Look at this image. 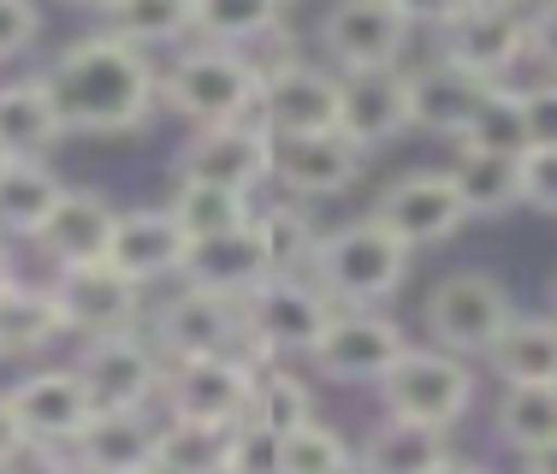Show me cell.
Listing matches in <instances>:
<instances>
[{
    "mask_svg": "<svg viewBox=\"0 0 557 474\" xmlns=\"http://www.w3.org/2000/svg\"><path fill=\"white\" fill-rule=\"evenodd\" d=\"M48 96L60 108L65 137H131L161 108V65L149 48H131L108 24L72 36L42 72Z\"/></svg>",
    "mask_w": 557,
    "mask_h": 474,
    "instance_id": "obj_1",
    "label": "cell"
},
{
    "mask_svg": "<svg viewBox=\"0 0 557 474\" xmlns=\"http://www.w3.org/2000/svg\"><path fill=\"white\" fill-rule=\"evenodd\" d=\"M161 108L178 113L190 130L237 125V118L261 125V60L249 48H220V42L178 48L161 65Z\"/></svg>",
    "mask_w": 557,
    "mask_h": 474,
    "instance_id": "obj_2",
    "label": "cell"
},
{
    "mask_svg": "<svg viewBox=\"0 0 557 474\" xmlns=\"http://www.w3.org/2000/svg\"><path fill=\"white\" fill-rule=\"evenodd\" d=\"M409 261H416V249L404 237H392L374 214H362L321 237L309 279L321 285V297L333 309H386L409 285Z\"/></svg>",
    "mask_w": 557,
    "mask_h": 474,
    "instance_id": "obj_3",
    "label": "cell"
},
{
    "mask_svg": "<svg viewBox=\"0 0 557 474\" xmlns=\"http://www.w3.org/2000/svg\"><path fill=\"white\" fill-rule=\"evenodd\" d=\"M516 321V297L498 273L486 267H457L421 302V326H428V345H440L462 362H486V350L504 338V326Z\"/></svg>",
    "mask_w": 557,
    "mask_h": 474,
    "instance_id": "obj_4",
    "label": "cell"
},
{
    "mask_svg": "<svg viewBox=\"0 0 557 474\" xmlns=\"http://www.w3.org/2000/svg\"><path fill=\"white\" fill-rule=\"evenodd\" d=\"M380 410L397 421H428V427H457V421L474 415L481 403V379H474V362L450 356L440 345H409L397 356V367L374 386Z\"/></svg>",
    "mask_w": 557,
    "mask_h": 474,
    "instance_id": "obj_5",
    "label": "cell"
},
{
    "mask_svg": "<svg viewBox=\"0 0 557 474\" xmlns=\"http://www.w3.org/2000/svg\"><path fill=\"white\" fill-rule=\"evenodd\" d=\"M326 321H333V302L321 297L314 279L268 273L244 297V350L256 362H297V356L309 362V350L321 345Z\"/></svg>",
    "mask_w": 557,
    "mask_h": 474,
    "instance_id": "obj_6",
    "label": "cell"
},
{
    "mask_svg": "<svg viewBox=\"0 0 557 474\" xmlns=\"http://www.w3.org/2000/svg\"><path fill=\"white\" fill-rule=\"evenodd\" d=\"M409 345H416V338H409L386 309H333L321 345L309 350V367H314V379L344 386V391L380 386Z\"/></svg>",
    "mask_w": 557,
    "mask_h": 474,
    "instance_id": "obj_7",
    "label": "cell"
},
{
    "mask_svg": "<svg viewBox=\"0 0 557 474\" xmlns=\"http://www.w3.org/2000/svg\"><path fill=\"white\" fill-rule=\"evenodd\" d=\"M256 374H261V362H256L249 350H225V356H184V362H166L161 403H166V415H172V421H202V427H237V421H249Z\"/></svg>",
    "mask_w": 557,
    "mask_h": 474,
    "instance_id": "obj_8",
    "label": "cell"
},
{
    "mask_svg": "<svg viewBox=\"0 0 557 474\" xmlns=\"http://www.w3.org/2000/svg\"><path fill=\"white\" fill-rule=\"evenodd\" d=\"M368 214H374L392 237H404L409 249H440L469 226L462 190L445 166H409V173H397L386 190L374 196Z\"/></svg>",
    "mask_w": 557,
    "mask_h": 474,
    "instance_id": "obj_9",
    "label": "cell"
},
{
    "mask_svg": "<svg viewBox=\"0 0 557 474\" xmlns=\"http://www.w3.org/2000/svg\"><path fill=\"white\" fill-rule=\"evenodd\" d=\"M77 374H84L96 410H154L166 386V356L154 350V338L143 326H131V333L84 338Z\"/></svg>",
    "mask_w": 557,
    "mask_h": 474,
    "instance_id": "obj_10",
    "label": "cell"
},
{
    "mask_svg": "<svg viewBox=\"0 0 557 474\" xmlns=\"http://www.w3.org/2000/svg\"><path fill=\"white\" fill-rule=\"evenodd\" d=\"M374 154L356 149L350 137L333 130H297V137H273V184L297 202H338L362 184Z\"/></svg>",
    "mask_w": 557,
    "mask_h": 474,
    "instance_id": "obj_11",
    "label": "cell"
},
{
    "mask_svg": "<svg viewBox=\"0 0 557 474\" xmlns=\"http://www.w3.org/2000/svg\"><path fill=\"white\" fill-rule=\"evenodd\" d=\"M54 302L65 314L72 338H108L143 326V297L149 285H137L131 273H119L113 261H84V267H54Z\"/></svg>",
    "mask_w": 557,
    "mask_h": 474,
    "instance_id": "obj_12",
    "label": "cell"
},
{
    "mask_svg": "<svg viewBox=\"0 0 557 474\" xmlns=\"http://www.w3.org/2000/svg\"><path fill=\"white\" fill-rule=\"evenodd\" d=\"M409 24L392 12V0H333L321 12V54L333 72H386L409 54Z\"/></svg>",
    "mask_w": 557,
    "mask_h": 474,
    "instance_id": "obj_13",
    "label": "cell"
},
{
    "mask_svg": "<svg viewBox=\"0 0 557 474\" xmlns=\"http://www.w3.org/2000/svg\"><path fill=\"white\" fill-rule=\"evenodd\" d=\"M344 101V72L326 60H273L261 65V125L273 137H297V130H333Z\"/></svg>",
    "mask_w": 557,
    "mask_h": 474,
    "instance_id": "obj_14",
    "label": "cell"
},
{
    "mask_svg": "<svg viewBox=\"0 0 557 474\" xmlns=\"http://www.w3.org/2000/svg\"><path fill=\"white\" fill-rule=\"evenodd\" d=\"M172 173L256 196L261 184H273V130L256 125V118H237V125H202V130H190V142L178 149Z\"/></svg>",
    "mask_w": 557,
    "mask_h": 474,
    "instance_id": "obj_15",
    "label": "cell"
},
{
    "mask_svg": "<svg viewBox=\"0 0 557 474\" xmlns=\"http://www.w3.org/2000/svg\"><path fill=\"white\" fill-rule=\"evenodd\" d=\"M149 338H154V350H161L166 362L244 350V302L196 291V285L178 279V291L149 314Z\"/></svg>",
    "mask_w": 557,
    "mask_h": 474,
    "instance_id": "obj_16",
    "label": "cell"
},
{
    "mask_svg": "<svg viewBox=\"0 0 557 474\" xmlns=\"http://www.w3.org/2000/svg\"><path fill=\"white\" fill-rule=\"evenodd\" d=\"M7 403H12V415H18L24 439L30 445H60V451H72L77 433H84L89 415H96V398H89V386H84L77 367H30L24 379L7 386Z\"/></svg>",
    "mask_w": 557,
    "mask_h": 474,
    "instance_id": "obj_17",
    "label": "cell"
},
{
    "mask_svg": "<svg viewBox=\"0 0 557 474\" xmlns=\"http://www.w3.org/2000/svg\"><path fill=\"white\" fill-rule=\"evenodd\" d=\"M440 60L462 65V72L504 84L516 65L528 60V12L516 7H469L440 30Z\"/></svg>",
    "mask_w": 557,
    "mask_h": 474,
    "instance_id": "obj_18",
    "label": "cell"
},
{
    "mask_svg": "<svg viewBox=\"0 0 557 474\" xmlns=\"http://www.w3.org/2000/svg\"><path fill=\"white\" fill-rule=\"evenodd\" d=\"M338 130L356 142V149H368V154L392 149L404 130H416V108H409V65L350 72V77H344Z\"/></svg>",
    "mask_w": 557,
    "mask_h": 474,
    "instance_id": "obj_19",
    "label": "cell"
},
{
    "mask_svg": "<svg viewBox=\"0 0 557 474\" xmlns=\"http://www.w3.org/2000/svg\"><path fill=\"white\" fill-rule=\"evenodd\" d=\"M184 249L190 237L172 220V208H119V226L108 244V261L119 273H131L137 285H161L184 273Z\"/></svg>",
    "mask_w": 557,
    "mask_h": 474,
    "instance_id": "obj_20",
    "label": "cell"
},
{
    "mask_svg": "<svg viewBox=\"0 0 557 474\" xmlns=\"http://www.w3.org/2000/svg\"><path fill=\"white\" fill-rule=\"evenodd\" d=\"M486 77L462 72V65L450 60H428L409 72V108H416V130H428V137H445V142H462L474 125V113H481L486 101Z\"/></svg>",
    "mask_w": 557,
    "mask_h": 474,
    "instance_id": "obj_21",
    "label": "cell"
},
{
    "mask_svg": "<svg viewBox=\"0 0 557 474\" xmlns=\"http://www.w3.org/2000/svg\"><path fill=\"white\" fill-rule=\"evenodd\" d=\"M113 226H119V208L108 202V196L65 184L60 208L48 214V226L36 232V249H42V255L54 261V267H84V261H108Z\"/></svg>",
    "mask_w": 557,
    "mask_h": 474,
    "instance_id": "obj_22",
    "label": "cell"
},
{
    "mask_svg": "<svg viewBox=\"0 0 557 474\" xmlns=\"http://www.w3.org/2000/svg\"><path fill=\"white\" fill-rule=\"evenodd\" d=\"M268 255H261V237L256 226H237V232H220V237H196L190 249H184V285H196V291H214V297H232L244 302L256 291L261 279H268Z\"/></svg>",
    "mask_w": 557,
    "mask_h": 474,
    "instance_id": "obj_23",
    "label": "cell"
},
{
    "mask_svg": "<svg viewBox=\"0 0 557 474\" xmlns=\"http://www.w3.org/2000/svg\"><path fill=\"white\" fill-rule=\"evenodd\" d=\"M154 439H161L154 410H96L89 427L77 433L72 457L84 474H137L154 463Z\"/></svg>",
    "mask_w": 557,
    "mask_h": 474,
    "instance_id": "obj_24",
    "label": "cell"
},
{
    "mask_svg": "<svg viewBox=\"0 0 557 474\" xmlns=\"http://www.w3.org/2000/svg\"><path fill=\"white\" fill-rule=\"evenodd\" d=\"M65 142L60 108L42 77H7L0 84V154L7 161H48Z\"/></svg>",
    "mask_w": 557,
    "mask_h": 474,
    "instance_id": "obj_25",
    "label": "cell"
},
{
    "mask_svg": "<svg viewBox=\"0 0 557 474\" xmlns=\"http://www.w3.org/2000/svg\"><path fill=\"white\" fill-rule=\"evenodd\" d=\"M450 427H428V421H397L386 415L356 451V474H433L450 463Z\"/></svg>",
    "mask_w": 557,
    "mask_h": 474,
    "instance_id": "obj_26",
    "label": "cell"
},
{
    "mask_svg": "<svg viewBox=\"0 0 557 474\" xmlns=\"http://www.w3.org/2000/svg\"><path fill=\"white\" fill-rule=\"evenodd\" d=\"M445 173L457 178L469 220H498V214H510V208H522V154L481 149V142H457Z\"/></svg>",
    "mask_w": 557,
    "mask_h": 474,
    "instance_id": "obj_27",
    "label": "cell"
},
{
    "mask_svg": "<svg viewBox=\"0 0 557 474\" xmlns=\"http://www.w3.org/2000/svg\"><path fill=\"white\" fill-rule=\"evenodd\" d=\"M498 386H557V314H522L504 326V338L486 350Z\"/></svg>",
    "mask_w": 557,
    "mask_h": 474,
    "instance_id": "obj_28",
    "label": "cell"
},
{
    "mask_svg": "<svg viewBox=\"0 0 557 474\" xmlns=\"http://www.w3.org/2000/svg\"><path fill=\"white\" fill-rule=\"evenodd\" d=\"M65 333V314L54 302V285H36V279H12L7 291H0V356H42L54 350Z\"/></svg>",
    "mask_w": 557,
    "mask_h": 474,
    "instance_id": "obj_29",
    "label": "cell"
},
{
    "mask_svg": "<svg viewBox=\"0 0 557 474\" xmlns=\"http://www.w3.org/2000/svg\"><path fill=\"white\" fill-rule=\"evenodd\" d=\"M65 178L48 161H7L0 166V237H30L48 226V214L60 208Z\"/></svg>",
    "mask_w": 557,
    "mask_h": 474,
    "instance_id": "obj_30",
    "label": "cell"
},
{
    "mask_svg": "<svg viewBox=\"0 0 557 474\" xmlns=\"http://www.w3.org/2000/svg\"><path fill=\"white\" fill-rule=\"evenodd\" d=\"M256 237H261V255H268L273 273H297V279H309L314 267V249H321V226H314L309 202H297V196H285V202H268L256 208Z\"/></svg>",
    "mask_w": 557,
    "mask_h": 474,
    "instance_id": "obj_31",
    "label": "cell"
},
{
    "mask_svg": "<svg viewBox=\"0 0 557 474\" xmlns=\"http://www.w3.org/2000/svg\"><path fill=\"white\" fill-rule=\"evenodd\" d=\"M493 439L510 457H528L557 439V386H498Z\"/></svg>",
    "mask_w": 557,
    "mask_h": 474,
    "instance_id": "obj_32",
    "label": "cell"
},
{
    "mask_svg": "<svg viewBox=\"0 0 557 474\" xmlns=\"http://www.w3.org/2000/svg\"><path fill=\"white\" fill-rule=\"evenodd\" d=\"M172 220L184 226V237H220V232H237L256 220V196L249 190H225V184H196V178H178L172 190Z\"/></svg>",
    "mask_w": 557,
    "mask_h": 474,
    "instance_id": "obj_33",
    "label": "cell"
},
{
    "mask_svg": "<svg viewBox=\"0 0 557 474\" xmlns=\"http://www.w3.org/2000/svg\"><path fill=\"white\" fill-rule=\"evenodd\" d=\"M190 7H196V42L256 48L278 30L290 0H190Z\"/></svg>",
    "mask_w": 557,
    "mask_h": 474,
    "instance_id": "obj_34",
    "label": "cell"
},
{
    "mask_svg": "<svg viewBox=\"0 0 557 474\" xmlns=\"http://www.w3.org/2000/svg\"><path fill=\"white\" fill-rule=\"evenodd\" d=\"M232 457V427H202V421H172L161 415L154 439V474H225Z\"/></svg>",
    "mask_w": 557,
    "mask_h": 474,
    "instance_id": "obj_35",
    "label": "cell"
},
{
    "mask_svg": "<svg viewBox=\"0 0 557 474\" xmlns=\"http://www.w3.org/2000/svg\"><path fill=\"white\" fill-rule=\"evenodd\" d=\"M101 24L131 48H178L184 36H196V7L190 0H113Z\"/></svg>",
    "mask_w": 557,
    "mask_h": 474,
    "instance_id": "obj_36",
    "label": "cell"
},
{
    "mask_svg": "<svg viewBox=\"0 0 557 474\" xmlns=\"http://www.w3.org/2000/svg\"><path fill=\"white\" fill-rule=\"evenodd\" d=\"M321 410H314V386L297 374V367L285 362H261L256 374V398H249V421H261L268 433H278L285 439L290 427H302V421H314Z\"/></svg>",
    "mask_w": 557,
    "mask_h": 474,
    "instance_id": "obj_37",
    "label": "cell"
},
{
    "mask_svg": "<svg viewBox=\"0 0 557 474\" xmlns=\"http://www.w3.org/2000/svg\"><path fill=\"white\" fill-rule=\"evenodd\" d=\"M278 474H356V451L333 421L314 415L278 439Z\"/></svg>",
    "mask_w": 557,
    "mask_h": 474,
    "instance_id": "obj_38",
    "label": "cell"
},
{
    "mask_svg": "<svg viewBox=\"0 0 557 474\" xmlns=\"http://www.w3.org/2000/svg\"><path fill=\"white\" fill-rule=\"evenodd\" d=\"M462 142H481V149H504V154H528V113H522V84H493L474 113L469 137Z\"/></svg>",
    "mask_w": 557,
    "mask_h": 474,
    "instance_id": "obj_39",
    "label": "cell"
},
{
    "mask_svg": "<svg viewBox=\"0 0 557 474\" xmlns=\"http://www.w3.org/2000/svg\"><path fill=\"white\" fill-rule=\"evenodd\" d=\"M225 474H278V433H268L261 421H237Z\"/></svg>",
    "mask_w": 557,
    "mask_h": 474,
    "instance_id": "obj_40",
    "label": "cell"
},
{
    "mask_svg": "<svg viewBox=\"0 0 557 474\" xmlns=\"http://www.w3.org/2000/svg\"><path fill=\"white\" fill-rule=\"evenodd\" d=\"M522 113H528V149H557V77L522 84Z\"/></svg>",
    "mask_w": 557,
    "mask_h": 474,
    "instance_id": "obj_41",
    "label": "cell"
},
{
    "mask_svg": "<svg viewBox=\"0 0 557 474\" xmlns=\"http://www.w3.org/2000/svg\"><path fill=\"white\" fill-rule=\"evenodd\" d=\"M522 208L557 220V149H528L522 154Z\"/></svg>",
    "mask_w": 557,
    "mask_h": 474,
    "instance_id": "obj_42",
    "label": "cell"
},
{
    "mask_svg": "<svg viewBox=\"0 0 557 474\" xmlns=\"http://www.w3.org/2000/svg\"><path fill=\"white\" fill-rule=\"evenodd\" d=\"M36 30H42V12H36V0H0V65L18 60L24 48L36 42Z\"/></svg>",
    "mask_w": 557,
    "mask_h": 474,
    "instance_id": "obj_43",
    "label": "cell"
},
{
    "mask_svg": "<svg viewBox=\"0 0 557 474\" xmlns=\"http://www.w3.org/2000/svg\"><path fill=\"white\" fill-rule=\"evenodd\" d=\"M0 474H84V469H77V457L60 451V445H30L24 439L18 451L0 463Z\"/></svg>",
    "mask_w": 557,
    "mask_h": 474,
    "instance_id": "obj_44",
    "label": "cell"
},
{
    "mask_svg": "<svg viewBox=\"0 0 557 474\" xmlns=\"http://www.w3.org/2000/svg\"><path fill=\"white\" fill-rule=\"evenodd\" d=\"M528 60L557 77V0H534L528 7Z\"/></svg>",
    "mask_w": 557,
    "mask_h": 474,
    "instance_id": "obj_45",
    "label": "cell"
},
{
    "mask_svg": "<svg viewBox=\"0 0 557 474\" xmlns=\"http://www.w3.org/2000/svg\"><path fill=\"white\" fill-rule=\"evenodd\" d=\"M474 0H392V12L409 24V30H445L450 18H462Z\"/></svg>",
    "mask_w": 557,
    "mask_h": 474,
    "instance_id": "obj_46",
    "label": "cell"
},
{
    "mask_svg": "<svg viewBox=\"0 0 557 474\" xmlns=\"http://www.w3.org/2000/svg\"><path fill=\"white\" fill-rule=\"evenodd\" d=\"M24 445V427H18V415H12V403H7V391H0V463H7L12 451Z\"/></svg>",
    "mask_w": 557,
    "mask_h": 474,
    "instance_id": "obj_47",
    "label": "cell"
},
{
    "mask_svg": "<svg viewBox=\"0 0 557 474\" xmlns=\"http://www.w3.org/2000/svg\"><path fill=\"white\" fill-rule=\"evenodd\" d=\"M516 463H522V474H557V439L540 445V451H528V457H516Z\"/></svg>",
    "mask_w": 557,
    "mask_h": 474,
    "instance_id": "obj_48",
    "label": "cell"
},
{
    "mask_svg": "<svg viewBox=\"0 0 557 474\" xmlns=\"http://www.w3.org/2000/svg\"><path fill=\"white\" fill-rule=\"evenodd\" d=\"M433 474H498L493 463H481V457H450L445 469H433Z\"/></svg>",
    "mask_w": 557,
    "mask_h": 474,
    "instance_id": "obj_49",
    "label": "cell"
},
{
    "mask_svg": "<svg viewBox=\"0 0 557 474\" xmlns=\"http://www.w3.org/2000/svg\"><path fill=\"white\" fill-rule=\"evenodd\" d=\"M12 279H18V261H12V244L0 237V291H7Z\"/></svg>",
    "mask_w": 557,
    "mask_h": 474,
    "instance_id": "obj_50",
    "label": "cell"
},
{
    "mask_svg": "<svg viewBox=\"0 0 557 474\" xmlns=\"http://www.w3.org/2000/svg\"><path fill=\"white\" fill-rule=\"evenodd\" d=\"M60 7H72V12H96V18H108L113 0H60Z\"/></svg>",
    "mask_w": 557,
    "mask_h": 474,
    "instance_id": "obj_51",
    "label": "cell"
},
{
    "mask_svg": "<svg viewBox=\"0 0 557 474\" xmlns=\"http://www.w3.org/2000/svg\"><path fill=\"white\" fill-rule=\"evenodd\" d=\"M474 7H516V12H528L534 0H474Z\"/></svg>",
    "mask_w": 557,
    "mask_h": 474,
    "instance_id": "obj_52",
    "label": "cell"
},
{
    "mask_svg": "<svg viewBox=\"0 0 557 474\" xmlns=\"http://www.w3.org/2000/svg\"><path fill=\"white\" fill-rule=\"evenodd\" d=\"M552 314H557V279H552Z\"/></svg>",
    "mask_w": 557,
    "mask_h": 474,
    "instance_id": "obj_53",
    "label": "cell"
},
{
    "mask_svg": "<svg viewBox=\"0 0 557 474\" xmlns=\"http://www.w3.org/2000/svg\"><path fill=\"white\" fill-rule=\"evenodd\" d=\"M137 474H154V469H137Z\"/></svg>",
    "mask_w": 557,
    "mask_h": 474,
    "instance_id": "obj_54",
    "label": "cell"
},
{
    "mask_svg": "<svg viewBox=\"0 0 557 474\" xmlns=\"http://www.w3.org/2000/svg\"><path fill=\"white\" fill-rule=\"evenodd\" d=\"M0 166H7V154H0Z\"/></svg>",
    "mask_w": 557,
    "mask_h": 474,
    "instance_id": "obj_55",
    "label": "cell"
},
{
    "mask_svg": "<svg viewBox=\"0 0 557 474\" xmlns=\"http://www.w3.org/2000/svg\"><path fill=\"white\" fill-rule=\"evenodd\" d=\"M0 362H7V356H0Z\"/></svg>",
    "mask_w": 557,
    "mask_h": 474,
    "instance_id": "obj_56",
    "label": "cell"
}]
</instances>
